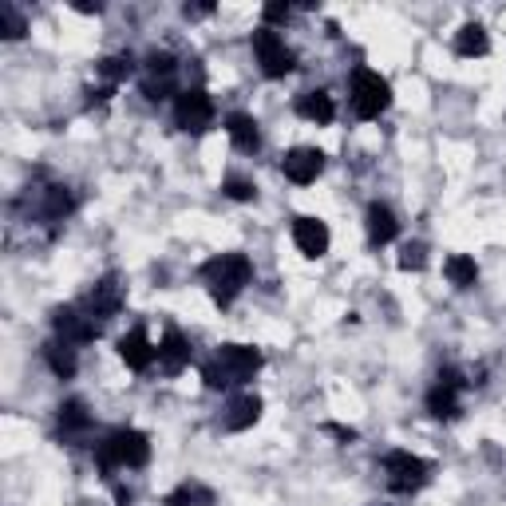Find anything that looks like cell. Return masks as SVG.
Wrapping results in <instances>:
<instances>
[{
    "mask_svg": "<svg viewBox=\"0 0 506 506\" xmlns=\"http://www.w3.org/2000/svg\"><path fill=\"white\" fill-rule=\"evenodd\" d=\"M289 16H293V8L289 4H265L262 8V20H265V28H281V24H289Z\"/></svg>",
    "mask_w": 506,
    "mask_h": 506,
    "instance_id": "31",
    "label": "cell"
},
{
    "mask_svg": "<svg viewBox=\"0 0 506 506\" xmlns=\"http://www.w3.org/2000/svg\"><path fill=\"white\" fill-rule=\"evenodd\" d=\"M222 127H226V135H230L234 151H242V155L262 151V123H257L250 111H230L222 119Z\"/></svg>",
    "mask_w": 506,
    "mask_h": 506,
    "instance_id": "16",
    "label": "cell"
},
{
    "mask_svg": "<svg viewBox=\"0 0 506 506\" xmlns=\"http://www.w3.org/2000/svg\"><path fill=\"white\" fill-rule=\"evenodd\" d=\"M364 234H368V245L372 250H384V245H392L395 237H400V217L388 202H372L368 214H364Z\"/></svg>",
    "mask_w": 506,
    "mask_h": 506,
    "instance_id": "15",
    "label": "cell"
},
{
    "mask_svg": "<svg viewBox=\"0 0 506 506\" xmlns=\"http://www.w3.org/2000/svg\"><path fill=\"white\" fill-rule=\"evenodd\" d=\"M222 194L230 198V202H253V198H257V182L250 174H226L222 178Z\"/></svg>",
    "mask_w": 506,
    "mask_h": 506,
    "instance_id": "27",
    "label": "cell"
},
{
    "mask_svg": "<svg viewBox=\"0 0 506 506\" xmlns=\"http://www.w3.org/2000/svg\"><path fill=\"white\" fill-rule=\"evenodd\" d=\"M324 431L336 435L341 443H352V439H356V431H352V428H341V423H324Z\"/></svg>",
    "mask_w": 506,
    "mask_h": 506,
    "instance_id": "32",
    "label": "cell"
},
{
    "mask_svg": "<svg viewBox=\"0 0 506 506\" xmlns=\"http://www.w3.org/2000/svg\"><path fill=\"white\" fill-rule=\"evenodd\" d=\"M443 277H448V285H455V289H475L479 285V262L471 253H451L443 262Z\"/></svg>",
    "mask_w": 506,
    "mask_h": 506,
    "instance_id": "24",
    "label": "cell"
},
{
    "mask_svg": "<svg viewBox=\"0 0 506 506\" xmlns=\"http://www.w3.org/2000/svg\"><path fill=\"white\" fill-rule=\"evenodd\" d=\"M293 111L301 115L305 123H313V127H329L333 119H336V99L324 92V87H313V92H301V95H297Z\"/></svg>",
    "mask_w": 506,
    "mask_h": 506,
    "instance_id": "18",
    "label": "cell"
},
{
    "mask_svg": "<svg viewBox=\"0 0 506 506\" xmlns=\"http://www.w3.org/2000/svg\"><path fill=\"white\" fill-rule=\"evenodd\" d=\"M198 281L206 285V293L214 297L217 309H230V305L253 285V262L242 250L230 253H214L210 262L198 265Z\"/></svg>",
    "mask_w": 506,
    "mask_h": 506,
    "instance_id": "2",
    "label": "cell"
},
{
    "mask_svg": "<svg viewBox=\"0 0 506 506\" xmlns=\"http://www.w3.org/2000/svg\"><path fill=\"white\" fill-rule=\"evenodd\" d=\"M487 52H491V36L479 20H471V24H463L455 32V56L459 59H483Z\"/></svg>",
    "mask_w": 506,
    "mask_h": 506,
    "instance_id": "21",
    "label": "cell"
},
{
    "mask_svg": "<svg viewBox=\"0 0 506 506\" xmlns=\"http://www.w3.org/2000/svg\"><path fill=\"white\" fill-rule=\"evenodd\" d=\"M262 395H253V392H234L230 400H226V408L222 415H217V423H222L226 431H250L257 420H262Z\"/></svg>",
    "mask_w": 506,
    "mask_h": 506,
    "instance_id": "13",
    "label": "cell"
},
{
    "mask_svg": "<svg viewBox=\"0 0 506 506\" xmlns=\"http://www.w3.org/2000/svg\"><path fill=\"white\" fill-rule=\"evenodd\" d=\"M52 333L56 341L72 344V349H87L99 341V321L84 305H56L52 309Z\"/></svg>",
    "mask_w": 506,
    "mask_h": 506,
    "instance_id": "8",
    "label": "cell"
},
{
    "mask_svg": "<svg viewBox=\"0 0 506 506\" xmlns=\"http://www.w3.org/2000/svg\"><path fill=\"white\" fill-rule=\"evenodd\" d=\"M0 32H4V40L24 36V16H20L13 4H0Z\"/></svg>",
    "mask_w": 506,
    "mask_h": 506,
    "instance_id": "30",
    "label": "cell"
},
{
    "mask_svg": "<svg viewBox=\"0 0 506 506\" xmlns=\"http://www.w3.org/2000/svg\"><path fill=\"white\" fill-rule=\"evenodd\" d=\"M349 107L360 123H372L392 107V84L372 67H356L349 79Z\"/></svg>",
    "mask_w": 506,
    "mask_h": 506,
    "instance_id": "4",
    "label": "cell"
},
{
    "mask_svg": "<svg viewBox=\"0 0 506 506\" xmlns=\"http://www.w3.org/2000/svg\"><path fill=\"white\" fill-rule=\"evenodd\" d=\"M151 463V435L138 428H115L95 443V467L99 475H119V471H143Z\"/></svg>",
    "mask_w": 506,
    "mask_h": 506,
    "instance_id": "3",
    "label": "cell"
},
{
    "mask_svg": "<svg viewBox=\"0 0 506 506\" xmlns=\"http://www.w3.org/2000/svg\"><path fill=\"white\" fill-rule=\"evenodd\" d=\"M143 95L151 99V103H163V99L178 95V84H174V79H155V75H146V79H143Z\"/></svg>",
    "mask_w": 506,
    "mask_h": 506,
    "instance_id": "29",
    "label": "cell"
},
{
    "mask_svg": "<svg viewBox=\"0 0 506 506\" xmlns=\"http://www.w3.org/2000/svg\"><path fill=\"white\" fill-rule=\"evenodd\" d=\"M217 119V107L206 87H182V92L174 95V127L186 135H202L210 131Z\"/></svg>",
    "mask_w": 506,
    "mask_h": 506,
    "instance_id": "7",
    "label": "cell"
},
{
    "mask_svg": "<svg viewBox=\"0 0 506 506\" xmlns=\"http://www.w3.org/2000/svg\"><path fill=\"white\" fill-rule=\"evenodd\" d=\"M92 412H87V404L79 400V395H72V400H64L56 408V428H59V439H67V443H75V439H84L87 431H92Z\"/></svg>",
    "mask_w": 506,
    "mask_h": 506,
    "instance_id": "17",
    "label": "cell"
},
{
    "mask_svg": "<svg viewBox=\"0 0 506 506\" xmlns=\"http://www.w3.org/2000/svg\"><path fill=\"white\" fill-rule=\"evenodd\" d=\"M214 491L206 487V483H198V479H186V483H178V487L166 494L163 506H214Z\"/></svg>",
    "mask_w": 506,
    "mask_h": 506,
    "instance_id": "25",
    "label": "cell"
},
{
    "mask_svg": "<svg viewBox=\"0 0 506 506\" xmlns=\"http://www.w3.org/2000/svg\"><path fill=\"white\" fill-rule=\"evenodd\" d=\"M44 364L52 368L56 380H75V372H79V349H72V344H64V341H48L44 344Z\"/></svg>",
    "mask_w": 506,
    "mask_h": 506,
    "instance_id": "22",
    "label": "cell"
},
{
    "mask_svg": "<svg viewBox=\"0 0 506 506\" xmlns=\"http://www.w3.org/2000/svg\"><path fill=\"white\" fill-rule=\"evenodd\" d=\"M380 471H384L388 491H395V494H415V491H423L431 483V463L423 459V455L404 451V448H395V451L384 455Z\"/></svg>",
    "mask_w": 506,
    "mask_h": 506,
    "instance_id": "5",
    "label": "cell"
},
{
    "mask_svg": "<svg viewBox=\"0 0 506 506\" xmlns=\"http://www.w3.org/2000/svg\"><path fill=\"white\" fill-rule=\"evenodd\" d=\"M143 72L155 79H174L178 59H174V52H166V48H151V52L143 56Z\"/></svg>",
    "mask_w": 506,
    "mask_h": 506,
    "instance_id": "26",
    "label": "cell"
},
{
    "mask_svg": "<svg viewBox=\"0 0 506 506\" xmlns=\"http://www.w3.org/2000/svg\"><path fill=\"white\" fill-rule=\"evenodd\" d=\"M210 13H214V4H186L182 8L186 20H202V16H210Z\"/></svg>",
    "mask_w": 506,
    "mask_h": 506,
    "instance_id": "33",
    "label": "cell"
},
{
    "mask_svg": "<svg viewBox=\"0 0 506 506\" xmlns=\"http://www.w3.org/2000/svg\"><path fill=\"white\" fill-rule=\"evenodd\" d=\"M95 75L103 79L107 87H119L135 75V56L131 52H115V56H99L95 59Z\"/></svg>",
    "mask_w": 506,
    "mask_h": 506,
    "instance_id": "23",
    "label": "cell"
},
{
    "mask_svg": "<svg viewBox=\"0 0 506 506\" xmlns=\"http://www.w3.org/2000/svg\"><path fill=\"white\" fill-rule=\"evenodd\" d=\"M79 305H84V309L92 313L99 324H107V321H115V316L123 313V305H127V285L119 281V273H107V277H99V281L92 285V293H87Z\"/></svg>",
    "mask_w": 506,
    "mask_h": 506,
    "instance_id": "9",
    "label": "cell"
},
{
    "mask_svg": "<svg viewBox=\"0 0 506 506\" xmlns=\"http://www.w3.org/2000/svg\"><path fill=\"white\" fill-rule=\"evenodd\" d=\"M293 245H297V250H301L305 257H309V262H316V257L329 253L333 234H329V226H324L321 217L297 214V217H293Z\"/></svg>",
    "mask_w": 506,
    "mask_h": 506,
    "instance_id": "12",
    "label": "cell"
},
{
    "mask_svg": "<svg viewBox=\"0 0 506 506\" xmlns=\"http://www.w3.org/2000/svg\"><path fill=\"white\" fill-rule=\"evenodd\" d=\"M250 48H253V59H257L265 79H285L297 67V52L285 44V36L265 28V24L250 32Z\"/></svg>",
    "mask_w": 506,
    "mask_h": 506,
    "instance_id": "6",
    "label": "cell"
},
{
    "mask_svg": "<svg viewBox=\"0 0 506 506\" xmlns=\"http://www.w3.org/2000/svg\"><path fill=\"white\" fill-rule=\"evenodd\" d=\"M115 349H119V360H123L131 372H138V376L151 372L155 364H158V344H151L146 329H127L115 341Z\"/></svg>",
    "mask_w": 506,
    "mask_h": 506,
    "instance_id": "11",
    "label": "cell"
},
{
    "mask_svg": "<svg viewBox=\"0 0 506 506\" xmlns=\"http://www.w3.org/2000/svg\"><path fill=\"white\" fill-rule=\"evenodd\" d=\"M75 191L72 186H64V182H52L48 191H40V217L44 222H52V226H59V222H67V217L75 214Z\"/></svg>",
    "mask_w": 506,
    "mask_h": 506,
    "instance_id": "19",
    "label": "cell"
},
{
    "mask_svg": "<svg viewBox=\"0 0 506 506\" xmlns=\"http://www.w3.org/2000/svg\"><path fill=\"white\" fill-rule=\"evenodd\" d=\"M428 265V242H404L400 250V270L404 273H420Z\"/></svg>",
    "mask_w": 506,
    "mask_h": 506,
    "instance_id": "28",
    "label": "cell"
},
{
    "mask_svg": "<svg viewBox=\"0 0 506 506\" xmlns=\"http://www.w3.org/2000/svg\"><path fill=\"white\" fill-rule=\"evenodd\" d=\"M191 360H194V344L186 333L166 329L163 336H158V372L178 376L182 368H191Z\"/></svg>",
    "mask_w": 506,
    "mask_h": 506,
    "instance_id": "14",
    "label": "cell"
},
{
    "mask_svg": "<svg viewBox=\"0 0 506 506\" xmlns=\"http://www.w3.org/2000/svg\"><path fill=\"white\" fill-rule=\"evenodd\" d=\"M265 356L253 344H217V352L202 364V384L210 392H230V388H245L253 384V376L262 372Z\"/></svg>",
    "mask_w": 506,
    "mask_h": 506,
    "instance_id": "1",
    "label": "cell"
},
{
    "mask_svg": "<svg viewBox=\"0 0 506 506\" xmlns=\"http://www.w3.org/2000/svg\"><path fill=\"white\" fill-rule=\"evenodd\" d=\"M324 151L321 146H293V151H285L281 158V174L289 178L293 186H313L316 178L324 174Z\"/></svg>",
    "mask_w": 506,
    "mask_h": 506,
    "instance_id": "10",
    "label": "cell"
},
{
    "mask_svg": "<svg viewBox=\"0 0 506 506\" xmlns=\"http://www.w3.org/2000/svg\"><path fill=\"white\" fill-rule=\"evenodd\" d=\"M459 395H463L459 388H448V384L435 380L431 392H428V400H423V408H428L431 420L451 423V420H459V412H463V400H459Z\"/></svg>",
    "mask_w": 506,
    "mask_h": 506,
    "instance_id": "20",
    "label": "cell"
}]
</instances>
